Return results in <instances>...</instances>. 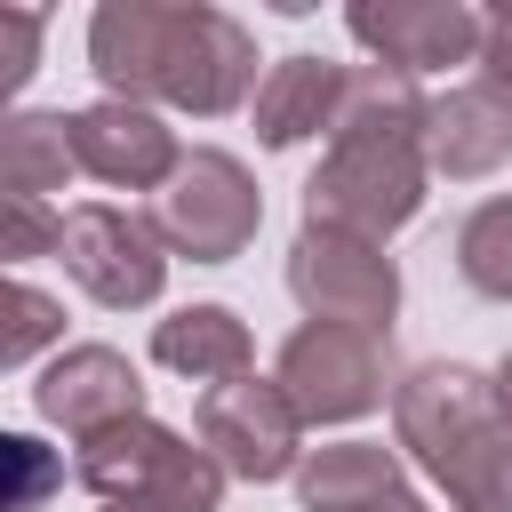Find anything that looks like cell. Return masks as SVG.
I'll return each mask as SVG.
<instances>
[{
  "instance_id": "6da1fadb",
  "label": "cell",
  "mask_w": 512,
  "mask_h": 512,
  "mask_svg": "<svg viewBox=\"0 0 512 512\" xmlns=\"http://www.w3.org/2000/svg\"><path fill=\"white\" fill-rule=\"evenodd\" d=\"M88 64L104 96L120 104H168L192 120H224L248 104L256 80V32L208 0H104L88 16Z\"/></svg>"
},
{
  "instance_id": "7a4b0ae2",
  "label": "cell",
  "mask_w": 512,
  "mask_h": 512,
  "mask_svg": "<svg viewBox=\"0 0 512 512\" xmlns=\"http://www.w3.org/2000/svg\"><path fill=\"white\" fill-rule=\"evenodd\" d=\"M392 424L448 512H512V408L496 376L464 360H424L400 376Z\"/></svg>"
},
{
  "instance_id": "3957f363",
  "label": "cell",
  "mask_w": 512,
  "mask_h": 512,
  "mask_svg": "<svg viewBox=\"0 0 512 512\" xmlns=\"http://www.w3.org/2000/svg\"><path fill=\"white\" fill-rule=\"evenodd\" d=\"M80 488L96 504H120V512H216L224 464L208 448H192L184 432L136 416V424L80 440Z\"/></svg>"
},
{
  "instance_id": "277c9868",
  "label": "cell",
  "mask_w": 512,
  "mask_h": 512,
  "mask_svg": "<svg viewBox=\"0 0 512 512\" xmlns=\"http://www.w3.org/2000/svg\"><path fill=\"white\" fill-rule=\"evenodd\" d=\"M272 384L288 392V408L304 424H352V416L384 408V392H400L392 384V336L344 328V320H304L280 344Z\"/></svg>"
},
{
  "instance_id": "5b68a950",
  "label": "cell",
  "mask_w": 512,
  "mask_h": 512,
  "mask_svg": "<svg viewBox=\"0 0 512 512\" xmlns=\"http://www.w3.org/2000/svg\"><path fill=\"white\" fill-rule=\"evenodd\" d=\"M424 144H328V160L304 184V224L352 232V240H392L424 208Z\"/></svg>"
},
{
  "instance_id": "8992f818",
  "label": "cell",
  "mask_w": 512,
  "mask_h": 512,
  "mask_svg": "<svg viewBox=\"0 0 512 512\" xmlns=\"http://www.w3.org/2000/svg\"><path fill=\"white\" fill-rule=\"evenodd\" d=\"M160 240L176 248V256H192V264H232L248 240H256V224H264V192H256V176L232 160V152H216V144H192L184 152V168L160 184Z\"/></svg>"
},
{
  "instance_id": "52a82bcc",
  "label": "cell",
  "mask_w": 512,
  "mask_h": 512,
  "mask_svg": "<svg viewBox=\"0 0 512 512\" xmlns=\"http://www.w3.org/2000/svg\"><path fill=\"white\" fill-rule=\"evenodd\" d=\"M288 296L312 320H344V328H376L392 336L400 312V264L384 256V240H352V232H320L304 224L288 248Z\"/></svg>"
},
{
  "instance_id": "ba28073f",
  "label": "cell",
  "mask_w": 512,
  "mask_h": 512,
  "mask_svg": "<svg viewBox=\"0 0 512 512\" xmlns=\"http://www.w3.org/2000/svg\"><path fill=\"white\" fill-rule=\"evenodd\" d=\"M64 272L104 304V312H136L168 288V240L160 224H144L136 208H112V200H80L64 216V240H56Z\"/></svg>"
},
{
  "instance_id": "9c48e42d",
  "label": "cell",
  "mask_w": 512,
  "mask_h": 512,
  "mask_svg": "<svg viewBox=\"0 0 512 512\" xmlns=\"http://www.w3.org/2000/svg\"><path fill=\"white\" fill-rule=\"evenodd\" d=\"M200 448L224 464V480H288L304 464V416L272 376H232L200 392Z\"/></svg>"
},
{
  "instance_id": "30bf717a",
  "label": "cell",
  "mask_w": 512,
  "mask_h": 512,
  "mask_svg": "<svg viewBox=\"0 0 512 512\" xmlns=\"http://www.w3.org/2000/svg\"><path fill=\"white\" fill-rule=\"evenodd\" d=\"M480 8L464 0H352L344 32L392 64V72H440V64H480Z\"/></svg>"
},
{
  "instance_id": "8fae6325",
  "label": "cell",
  "mask_w": 512,
  "mask_h": 512,
  "mask_svg": "<svg viewBox=\"0 0 512 512\" xmlns=\"http://www.w3.org/2000/svg\"><path fill=\"white\" fill-rule=\"evenodd\" d=\"M32 408H40V424H56V432H72V440H96V432L144 416V376H136L128 352H112V344H64V352L40 368Z\"/></svg>"
},
{
  "instance_id": "7c38bea8",
  "label": "cell",
  "mask_w": 512,
  "mask_h": 512,
  "mask_svg": "<svg viewBox=\"0 0 512 512\" xmlns=\"http://www.w3.org/2000/svg\"><path fill=\"white\" fill-rule=\"evenodd\" d=\"M72 160L112 192H152V184H168L184 168L176 128L160 112H144V104H120V96L72 112Z\"/></svg>"
},
{
  "instance_id": "4fadbf2b",
  "label": "cell",
  "mask_w": 512,
  "mask_h": 512,
  "mask_svg": "<svg viewBox=\"0 0 512 512\" xmlns=\"http://www.w3.org/2000/svg\"><path fill=\"white\" fill-rule=\"evenodd\" d=\"M424 160L432 176H496L512 160V96L488 88V80H464L448 96H432V120H424Z\"/></svg>"
},
{
  "instance_id": "5bb4252c",
  "label": "cell",
  "mask_w": 512,
  "mask_h": 512,
  "mask_svg": "<svg viewBox=\"0 0 512 512\" xmlns=\"http://www.w3.org/2000/svg\"><path fill=\"white\" fill-rule=\"evenodd\" d=\"M336 104H344V64H328V56H280L264 72V88H256V144L288 152L304 136H328Z\"/></svg>"
},
{
  "instance_id": "9a60e30c",
  "label": "cell",
  "mask_w": 512,
  "mask_h": 512,
  "mask_svg": "<svg viewBox=\"0 0 512 512\" xmlns=\"http://www.w3.org/2000/svg\"><path fill=\"white\" fill-rule=\"evenodd\" d=\"M424 120H432V96L416 88V72L344 64V104L328 144H424Z\"/></svg>"
},
{
  "instance_id": "2e32d148",
  "label": "cell",
  "mask_w": 512,
  "mask_h": 512,
  "mask_svg": "<svg viewBox=\"0 0 512 512\" xmlns=\"http://www.w3.org/2000/svg\"><path fill=\"white\" fill-rule=\"evenodd\" d=\"M152 360L168 368V376H192V384H232V376H248V360H256V344H248V320L232 312V304H184V312H168L160 328H152Z\"/></svg>"
},
{
  "instance_id": "e0dca14e",
  "label": "cell",
  "mask_w": 512,
  "mask_h": 512,
  "mask_svg": "<svg viewBox=\"0 0 512 512\" xmlns=\"http://www.w3.org/2000/svg\"><path fill=\"white\" fill-rule=\"evenodd\" d=\"M392 496H400V456L384 440H328V448H304L296 464L304 512H376Z\"/></svg>"
},
{
  "instance_id": "ac0fdd59",
  "label": "cell",
  "mask_w": 512,
  "mask_h": 512,
  "mask_svg": "<svg viewBox=\"0 0 512 512\" xmlns=\"http://www.w3.org/2000/svg\"><path fill=\"white\" fill-rule=\"evenodd\" d=\"M72 168V112H16L0 128V200H48Z\"/></svg>"
},
{
  "instance_id": "d6986e66",
  "label": "cell",
  "mask_w": 512,
  "mask_h": 512,
  "mask_svg": "<svg viewBox=\"0 0 512 512\" xmlns=\"http://www.w3.org/2000/svg\"><path fill=\"white\" fill-rule=\"evenodd\" d=\"M456 272H464V288L512 304V192L480 200V208L456 224Z\"/></svg>"
},
{
  "instance_id": "ffe728a7",
  "label": "cell",
  "mask_w": 512,
  "mask_h": 512,
  "mask_svg": "<svg viewBox=\"0 0 512 512\" xmlns=\"http://www.w3.org/2000/svg\"><path fill=\"white\" fill-rule=\"evenodd\" d=\"M0 312H8V328H0V368H24L40 344H56V336H64V304H56V296H40L32 280H8Z\"/></svg>"
},
{
  "instance_id": "44dd1931",
  "label": "cell",
  "mask_w": 512,
  "mask_h": 512,
  "mask_svg": "<svg viewBox=\"0 0 512 512\" xmlns=\"http://www.w3.org/2000/svg\"><path fill=\"white\" fill-rule=\"evenodd\" d=\"M56 240H64V216H56L48 200H0V256H8V264L48 256Z\"/></svg>"
},
{
  "instance_id": "7402d4cb",
  "label": "cell",
  "mask_w": 512,
  "mask_h": 512,
  "mask_svg": "<svg viewBox=\"0 0 512 512\" xmlns=\"http://www.w3.org/2000/svg\"><path fill=\"white\" fill-rule=\"evenodd\" d=\"M32 56H40V16L32 8H8L0 16V88H24L32 80Z\"/></svg>"
},
{
  "instance_id": "603a6c76",
  "label": "cell",
  "mask_w": 512,
  "mask_h": 512,
  "mask_svg": "<svg viewBox=\"0 0 512 512\" xmlns=\"http://www.w3.org/2000/svg\"><path fill=\"white\" fill-rule=\"evenodd\" d=\"M480 80L512 96V8H488V24H480Z\"/></svg>"
},
{
  "instance_id": "cb8c5ba5",
  "label": "cell",
  "mask_w": 512,
  "mask_h": 512,
  "mask_svg": "<svg viewBox=\"0 0 512 512\" xmlns=\"http://www.w3.org/2000/svg\"><path fill=\"white\" fill-rule=\"evenodd\" d=\"M0 448H8V464H16V512H32V504H40V480H48V464H40V440L8 432Z\"/></svg>"
},
{
  "instance_id": "d4e9b609",
  "label": "cell",
  "mask_w": 512,
  "mask_h": 512,
  "mask_svg": "<svg viewBox=\"0 0 512 512\" xmlns=\"http://www.w3.org/2000/svg\"><path fill=\"white\" fill-rule=\"evenodd\" d=\"M496 392H504V408H512V352L496 360Z\"/></svg>"
},
{
  "instance_id": "484cf974",
  "label": "cell",
  "mask_w": 512,
  "mask_h": 512,
  "mask_svg": "<svg viewBox=\"0 0 512 512\" xmlns=\"http://www.w3.org/2000/svg\"><path fill=\"white\" fill-rule=\"evenodd\" d=\"M376 512H424V496H408V488H400V496H392V504H376Z\"/></svg>"
},
{
  "instance_id": "4316f807",
  "label": "cell",
  "mask_w": 512,
  "mask_h": 512,
  "mask_svg": "<svg viewBox=\"0 0 512 512\" xmlns=\"http://www.w3.org/2000/svg\"><path fill=\"white\" fill-rule=\"evenodd\" d=\"M104 512H120V504H104Z\"/></svg>"
}]
</instances>
